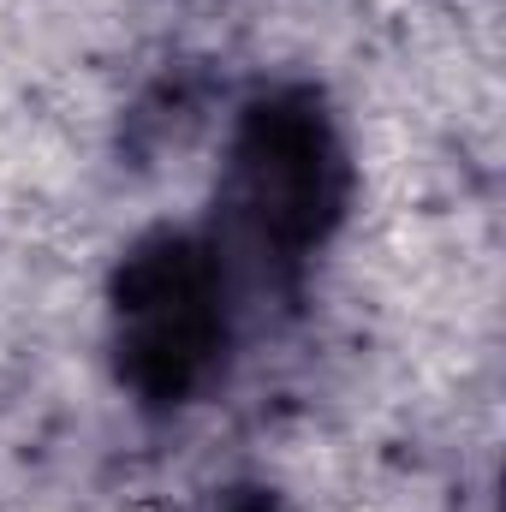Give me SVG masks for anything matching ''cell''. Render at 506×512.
<instances>
[{
	"instance_id": "7a4b0ae2",
	"label": "cell",
	"mask_w": 506,
	"mask_h": 512,
	"mask_svg": "<svg viewBox=\"0 0 506 512\" xmlns=\"http://www.w3.org/2000/svg\"><path fill=\"white\" fill-rule=\"evenodd\" d=\"M221 203L256 262L298 268L352 203V155L316 90H268L239 114L227 143Z\"/></svg>"
},
{
	"instance_id": "6da1fadb",
	"label": "cell",
	"mask_w": 506,
	"mask_h": 512,
	"mask_svg": "<svg viewBox=\"0 0 506 512\" xmlns=\"http://www.w3.org/2000/svg\"><path fill=\"white\" fill-rule=\"evenodd\" d=\"M108 346L137 405L179 411L221 376L233 346L227 251L191 227L143 233L108 286Z\"/></svg>"
}]
</instances>
